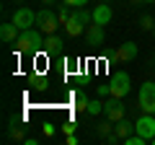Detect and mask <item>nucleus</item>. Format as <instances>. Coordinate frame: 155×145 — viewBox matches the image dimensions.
<instances>
[{
    "label": "nucleus",
    "instance_id": "1a4fd4ad",
    "mask_svg": "<svg viewBox=\"0 0 155 145\" xmlns=\"http://www.w3.org/2000/svg\"><path fill=\"white\" fill-rule=\"evenodd\" d=\"M85 44L88 47H101L104 44V26L101 23H91L85 29Z\"/></svg>",
    "mask_w": 155,
    "mask_h": 145
},
{
    "label": "nucleus",
    "instance_id": "f257e3e1",
    "mask_svg": "<svg viewBox=\"0 0 155 145\" xmlns=\"http://www.w3.org/2000/svg\"><path fill=\"white\" fill-rule=\"evenodd\" d=\"M16 49L23 55H36V52H44V36L39 29H23L16 39Z\"/></svg>",
    "mask_w": 155,
    "mask_h": 145
},
{
    "label": "nucleus",
    "instance_id": "4be33fe9",
    "mask_svg": "<svg viewBox=\"0 0 155 145\" xmlns=\"http://www.w3.org/2000/svg\"><path fill=\"white\" fill-rule=\"evenodd\" d=\"M140 29L153 31V29H155V18H153V16H142V18H140Z\"/></svg>",
    "mask_w": 155,
    "mask_h": 145
},
{
    "label": "nucleus",
    "instance_id": "9d476101",
    "mask_svg": "<svg viewBox=\"0 0 155 145\" xmlns=\"http://www.w3.org/2000/svg\"><path fill=\"white\" fill-rule=\"evenodd\" d=\"M111 18H114V11H111L106 3H98V5L93 8V23H101V26H106Z\"/></svg>",
    "mask_w": 155,
    "mask_h": 145
},
{
    "label": "nucleus",
    "instance_id": "c85d7f7f",
    "mask_svg": "<svg viewBox=\"0 0 155 145\" xmlns=\"http://www.w3.org/2000/svg\"><path fill=\"white\" fill-rule=\"evenodd\" d=\"M41 3H44V5H54V0H41Z\"/></svg>",
    "mask_w": 155,
    "mask_h": 145
},
{
    "label": "nucleus",
    "instance_id": "f03ea898",
    "mask_svg": "<svg viewBox=\"0 0 155 145\" xmlns=\"http://www.w3.org/2000/svg\"><path fill=\"white\" fill-rule=\"evenodd\" d=\"M137 106L147 114H155V83L147 80V83L140 86V96H137Z\"/></svg>",
    "mask_w": 155,
    "mask_h": 145
},
{
    "label": "nucleus",
    "instance_id": "cd10ccee",
    "mask_svg": "<svg viewBox=\"0 0 155 145\" xmlns=\"http://www.w3.org/2000/svg\"><path fill=\"white\" fill-rule=\"evenodd\" d=\"M132 5H140V3H150V0H129Z\"/></svg>",
    "mask_w": 155,
    "mask_h": 145
},
{
    "label": "nucleus",
    "instance_id": "9b49d317",
    "mask_svg": "<svg viewBox=\"0 0 155 145\" xmlns=\"http://www.w3.org/2000/svg\"><path fill=\"white\" fill-rule=\"evenodd\" d=\"M62 52V39L57 36V34H47V39H44V55L54 57Z\"/></svg>",
    "mask_w": 155,
    "mask_h": 145
},
{
    "label": "nucleus",
    "instance_id": "c756f323",
    "mask_svg": "<svg viewBox=\"0 0 155 145\" xmlns=\"http://www.w3.org/2000/svg\"><path fill=\"white\" fill-rule=\"evenodd\" d=\"M98 3H111V0H98Z\"/></svg>",
    "mask_w": 155,
    "mask_h": 145
},
{
    "label": "nucleus",
    "instance_id": "412c9836",
    "mask_svg": "<svg viewBox=\"0 0 155 145\" xmlns=\"http://www.w3.org/2000/svg\"><path fill=\"white\" fill-rule=\"evenodd\" d=\"M145 143H150V140H147V137H142L140 132H137V135H129V137L124 140V145H145Z\"/></svg>",
    "mask_w": 155,
    "mask_h": 145
},
{
    "label": "nucleus",
    "instance_id": "7ed1b4c3",
    "mask_svg": "<svg viewBox=\"0 0 155 145\" xmlns=\"http://www.w3.org/2000/svg\"><path fill=\"white\" fill-rule=\"evenodd\" d=\"M129 83H132V80H129V72H124V70L114 72V75H111V80H109L111 96H116V99H124V96L129 93V88H132Z\"/></svg>",
    "mask_w": 155,
    "mask_h": 145
},
{
    "label": "nucleus",
    "instance_id": "f8f14e48",
    "mask_svg": "<svg viewBox=\"0 0 155 145\" xmlns=\"http://www.w3.org/2000/svg\"><path fill=\"white\" fill-rule=\"evenodd\" d=\"M18 34H21V29L16 26V23H3V26H0V39L5 42V44H11V42H16L18 39Z\"/></svg>",
    "mask_w": 155,
    "mask_h": 145
},
{
    "label": "nucleus",
    "instance_id": "5701e85b",
    "mask_svg": "<svg viewBox=\"0 0 155 145\" xmlns=\"http://www.w3.org/2000/svg\"><path fill=\"white\" fill-rule=\"evenodd\" d=\"M78 130V124H75V119H67V122H62V132L65 135H72Z\"/></svg>",
    "mask_w": 155,
    "mask_h": 145
},
{
    "label": "nucleus",
    "instance_id": "bb28decb",
    "mask_svg": "<svg viewBox=\"0 0 155 145\" xmlns=\"http://www.w3.org/2000/svg\"><path fill=\"white\" fill-rule=\"evenodd\" d=\"M65 143H67V145H75V143H78V135H75V132H72V135H67V137H65Z\"/></svg>",
    "mask_w": 155,
    "mask_h": 145
},
{
    "label": "nucleus",
    "instance_id": "7c9ffc66",
    "mask_svg": "<svg viewBox=\"0 0 155 145\" xmlns=\"http://www.w3.org/2000/svg\"><path fill=\"white\" fill-rule=\"evenodd\" d=\"M153 62H155V55H153Z\"/></svg>",
    "mask_w": 155,
    "mask_h": 145
},
{
    "label": "nucleus",
    "instance_id": "6e6552de",
    "mask_svg": "<svg viewBox=\"0 0 155 145\" xmlns=\"http://www.w3.org/2000/svg\"><path fill=\"white\" fill-rule=\"evenodd\" d=\"M13 23H16L18 29H34L36 26V13L31 11V8H18L16 13H13Z\"/></svg>",
    "mask_w": 155,
    "mask_h": 145
},
{
    "label": "nucleus",
    "instance_id": "aec40b11",
    "mask_svg": "<svg viewBox=\"0 0 155 145\" xmlns=\"http://www.w3.org/2000/svg\"><path fill=\"white\" fill-rule=\"evenodd\" d=\"M70 16H72V13H70V5L62 3V5L57 8V18H60V23H67V21H70Z\"/></svg>",
    "mask_w": 155,
    "mask_h": 145
},
{
    "label": "nucleus",
    "instance_id": "0eeeda50",
    "mask_svg": "<svg viewBox=\"0 0 155 145\" xmlns=\"http://www.w3.org/2000/svg\"><path fill=\"white\" fill-rule=\"evenodd\" d=\"M134 132H140L142 137L153 140V137H155V114H147V112H145L142 117L134 122Z\"/></svg>",
    "mask_w": 155,
    "mask_h": 145
},
{
    "label": "nucleus",
    "instance_id": "dca6fc26",
    "mask_svg": "<svg viewBox=\"0 0 155 145\" xmlns=\"http://www.w3.org/2000/svg\"><path fill=\"white\" fill-rule=\"evenodd\" d=\"M114 132V122H111V119H101L98 124H96V135H98V137H109V135Z\"/></svg>",
    "mask_w": 155,
    "mask_h": 145
},
{
    "label": "nucleus",
    "instance_id": "473e14b6",
    "mask_svg": "<svg viewBox=\"0 0 155 145\" xmlns=\"http://www.w3.org/2000/svg\"><path fill=\"white\" fill-rule=\"evenodd\" d=\"M153 34H155V29H153Z\"/></svg>",
    "mask_w": 155,
    "mask_h": 145
},
{
    "label": "nucleus",
    "instance_id": "a211bd4d",
    "mask_svg": "<svg viewBox=\"0 0 155 145\" xmlns=\"http://www.w3.org/2000/svg\"><path fill=\"white\" fill-rule=\"evenodd\" d=\"M28 86L31 88H36V91H47V80H44V75H28Z\"/></svg>",
    "mask_w": 155,
    "mask_h": 145
},
{
    "label": "nucleus",
    "instance_id": "393cba45",
    "mask_svg": "<svg viewBox=\"0 0 155 145\" xmlns=\"http://www.w3.org/2000/svg\"><path fill=\"white\" fill-rule=\"evenodd\" d=\"M96 88H98V96H106V93H111L109 83H101V86H96Z\"/></svg>",
    "mask_w": 155,
    "mask_h": 145
},
{
    "label": "nucleus",
    "instance_id": "6ab92c4d",
    "mask_svg": "<svg viewBox=\"0 0 155 145\" xmlns=\"http://www.w3.org/2000/svg\"><path fill=\"white\" fill-rule=\"evenodd\" d=\"M85 112H88L91 117H96V114H104V101H101V99L88 101V109H85Z\"/></svg>",
    "mask_w": 155,
    "mask_h": 145
},
{
    "label": "nucleus",
    "instance_id": "f3484780",
    "mask_svg": "<svg viewBox=\"0 0 155 145\" xmlns=\"http://www.w3.org/2000/svg\"><path fill=\"white\" fill-rule=\"evenodd\" d=\"M23 130H26V127H21V122H18V119L13 117V122H11V132H8V137H11V140H26V137H23Z\"/></svg>",
    "mask_w": 155,
    "mask_h": 145
},
{
    "label": "nucleus",
    "instance_id": "423d86ee",
    "mask_svg": "<svg viewBox=\"0 0 155 145\" xmlns=\"http://www.w3.org/2000/svg\"><path fill=\"white\" fill-rule=\"evenodd\" d=\"M104 117L111 119V122H119V119H124V104H122V99L111 96L109 101H104Z\"/></svg>",
    "mask_w": 155,
    "mask_h": 145
},
{
    "label": "nucleus",
    "instance_id": "2eb2a0df",
    "mask_svg": "<svg viewBox=\"0 0 155 145\" xmlns=\"http://www.w3.org/2000/svg\"><path fill=\"white\" fill-rule=\"evenodd\" d=\"M70 99H72V106H75L78 112H85V109H88V96H85L80 88H78V91H72V96H70Z\"/></svg>",
    "mask_w": 155,
    "mask_h": 145
},
{
    "label": "nucleus",
    "instance_id": "4468645a",
    "mask_svg": "<svg viewBox=\"0 0 155 145\" xmlns=\"http://www.w3.org/2000/svg\"><path fill=\"white\" fill-rule=\"evenodd\" d=\"M65 31H67V34H70V36H80V34H83V31H85V23H83V21H80V18H78V16H75V13H72V16H70V21H67V23H65Z\"/></svg>",
    "mask_w": 155,
    "mask_h": 145
},
{
    "label": "nucleus",
    "instance_id": "2f4dec72",
    "mask_svg": "<svg viewBox=\"0 0 155 145\" xmlns=\"http://www.w3.org/2000/svg\"><path fill=\"white\" fill-rule=\"evenodd\" d=\"M150 3H155V0H150Z\"/></svg>",
    "mask_w": 155,
    "mask_h": 145
},
{
    "label": "nucleus",
    "instance_id": "b1692460",
    "mask_svg": "<svg viewBox=\"0 0 155 145\" xmlns=\"http://www.w3.org/2000/svg\"><path fill=\"white\" fill-rule=\"evenodd\" d=\"M65 5H70V8H85V3L88 0H62Z\"/></svg>",
    "mask_w": 155,
    "mask_h": 145
},
{
    "label": "nucleus",
    "instance_id": "ddd939ff",
    "mask_svg": "<svg viewBox=\"0 0 155 145\" xmlns=\"http://www.w3.org/2000/svg\"><path fill=\"white\" fill-rule=\"evenodd\" d=\"M132 130H134V124L127 122V119H119V122H114V135L119 137V143H124V140L132 135Z\"/></svg>",
    "mask_w": 155,
    "mask_h": 145
},
{
    "label": "nucleus",
    "instance_id": "39448f33",
    "mask_svg": "<svg viewBox=\"0 0 155 145\" xmlns=\"http://www.w3.org/2000/svg\"><path fill=\"white\" fill-rule=\"evenodd\" d=\"M57 26H60V18H57V13H52L49 8H44V11L36 13V29L41 34H57Z\"/></svg>",
    "mask_w": 155,
    "mask_h": 145
},
{
    "label": "nucleus",
    "instance_id": "a878e982",
    "mask_svg": "<svg viewBox=\"0 0 155 145\" xmlns=\"http://www.w3.org/2000/svg\"><path fill=\"white\" fill-rule=\"evenodd\" d=\"M44 135H47V137H52V135H54V124H52V122L44 124Z\"/></svg>",
    "mask_w": 155,
    "mask_h": 145
},
{
    "label": "nucleus",
    "instance_id": "20e7f679",
    "mask_svg": "<svg viewBox=\"0 0 155 145\" xmlns=\"http://www.w3.org/2000/svg\"><path fill=\"white\" fill-rule=\"evenodd\" d=\"M140 55V47L134 44V42H124V44H119L114 52H109V60H116V62H134Z\"/></svg>",
    "mask_w": 155,
    "mask_h": 145
}]
</instances>
